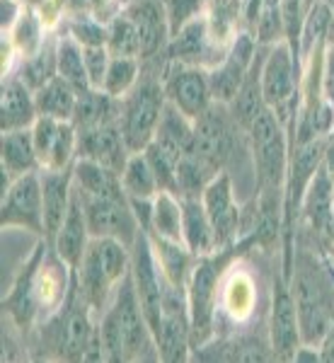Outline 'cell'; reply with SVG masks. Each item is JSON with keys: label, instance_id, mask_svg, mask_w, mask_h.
<instances>
[{"label": "cell", "instance_id": "1", "mask_svg": "<svg viewBox=\"0 0 334 363\" xmlns=\"http://www.w3.org/2000/svg\"><path fill=\"white\" fill-rule=\"evenodd\" d=\"M293 252L286 277L301 327V344L320 349L334 325V279L315 252L306 247Z\"/></svg>", "mask_w": 334, "mask_h": 363}, {"label": "cell", "instance_id": "2", "mask_svg": "<svg viewBox=\"0 0 334 363\" xmlns=\"http://www.w3.org/2000/svg\"><path fill=\"white\" fill-rule=\"evenodd\" d=\"M99 332L109 361H160L155 335L133 291L131 272L99 315Z\"/></svg>", "mask_w": 334, "mask_h": 363}, {"label": "cell", "instance_id": "3", "mask_svg": "<svg viewBox=\"0 0 334 363\" xmlns=\"http://www.w3.org/2000/svg\"><path fill=\"white\" fill-rule=\"evenodd\" d=\"M247 143L255 172V199L284 206L291 157L289 128L281 124L272 109H265L250 126Z\"/></svg>", "mask_w": 334, "mask_h": 363}, {"label": "cell", "instance_id": "4", "mask_svg": "<svg viewBox=\"0 0 334 363\" xmlns=\"http://www.w3.org/2000/svg\"><path fill=\"white\" fill-rule=\"evenodd\" d=\"M131 272V247L114 238H92L75 267V286L97 315L109 306L119 284Z\"/></svg>", "mask_w": 334, "mask_h": 363}, {"label": "cell", "instance_id": "5", "mask_svg": "<svg viewBox=\"0 0 334 363\" xmlns=\"http://www.w3.org/2000/svg\"><path fill=\"white\" fill-rule=\"evenodd\" d=\"M162 66L160 58L145 61L136 87L121 99L119 128L131 153H143L148 148L167 107V95L162 87Z\"/></svg>", "mask_w": 334, "mask_h": 363}, {"label": "cell", "instance_id": "6", "mask_svg": "<svg viewBox=\"0 0 334 363\" xmlns=\"http://www.w3.org/2000/svg\"><path fill=\"white\" fill-rule=\"evenodd\" d=\"M228 250L196 257L191 274L187 279V308L191 322V351L206 349L218 335V303H221V277L230 259Z\"/></svg>", "mask_w": 334, "mask_h": 363}, {"label": "cell", "instance_id": "7", "mask_svg": "<svg viewBox=\"0 0 334 363\" xmlns=\"http://www.w3.org/2000/svg\"><path fill=\"white\" fill-rule=\"evenodd\" d=\"M301 56L291 49L286 39L269 46L262 61V97L267 109L291 131L301 109Z\"/></svg>", "mask_w": 334, "mask_h": 363}, {"label": "cell", "instance_id": "8", "mask_svg": "<svg viewBox=\"0 0 334 363\" xmlns=\"http://www.w3.org/2000/svg\"><path fill=\"white\" fill-rule=\"evenodd\" d=\"M240 136H245V131L235 124L230 107L213 102L206 112L194 119V140L189 153L199 157L213 174H218L228 169L235 157Z\"/></svg>", "mask_w": 334, "mask_h": 363}, {"label": "cell", "instance_id": "9", "mask_svg": "<svg viewBox=\"0 0 334 363\" xmlns=\"http://www.w3.org/2000/svg\"><path fill=\"white\" fill-rule=\"evenodd\" d=\"M260 279L255 267L245 257L230 259L221 277V303H218V325L228 322L233 327H243L255 320L260 310Z\"/></svg>", "mask_w": 334, "mask_h": 363}, {"label": "cell", "instance_id": "10", "mask_svg": "<svg viewBox=\"0 0 334 363\" xmlns=\"http://www.w3.org/2000/svg\"><path fill=\"white\" fill-rule=\"evenodd\" d=\"M267 344L269 354L279 361H293L303 347L301 327H298V315L286 274H274L272 289H269Z\"/></svg>", "mask_w": 334, "mask_h": 363}, {"label": "cell", "instance_id": "11", "mask_svg": "<svg viewBox=\"0 0 334 363\" xmlns=\"http://www.w3.org/2000/svg\"><path fill=\"white\" fill-rule=\"evenodd\" d=\"M153 335H155L160 361L177 363L189 359L191 322H189V308H187V291L174 289L167 281H165V294H162L160 320H157Z\"/></svg>", "mask_w": 334, "mask_h": 363}, {"label": "cell", "instance_id": "12", "mask_svg": "<svg viewBox=\"0 0 334 363\" xmlns=\"http://www.w3.org/2000/svg\"><path fill=\"white\" fill-rule=\"evenodd\" d=\"M204 211H206L211 225H213L216 240L221 250H230L243 235L245 208L240 206V199L235 194V184L228 169L216 174L206 184L201 194Z\"/></svg>", "mask_w": 334, "mask_h": 363}, {"label": "cell", "instance_id": "13", "mask_svg": "<svg viewBox=\"0 0 334 363\" xmlns=\"http://www.w3.org/2000/svg\"><path fill=\"white\" fill-rule=\"evenodd\" d=\"M0 213H3V228H20V230H29L44 238L42 169L22 174L5 186Z\"/></svg>", "mask_w": 334, "mask_h": 363}, {"label": "cell", "instance_id": "14", "mask_svg": "<svg viewBox=\"0 0 334 363\" xmlns=\"http://www.w3.org/2000/svg\"><path fill=\"white\" fill-rule=\"evenodd\" d=\"M162 87H165L167 102L172 107H177L184 116H189L191 121L196 116H201L213 104L208 70L204 68L187 66V63L165 58V66H162Z\"/></svg>", "mask_w": 334, "mask_h": 363}, {"label": "cell", "instance_id": "15", "mask_svg": "<svg viewBox=\"0 0 334 363\" xmlns=\"http://www.w3.org/2000/svg\"><path fill=\"white\" fill-rule=\"evenodd\" d=\"M83 196V194H80ZM87 228L92 238H114L133 247L138 233L143 230L133 213L128 196H83Z\"/></svg>", "mask_w": 334, "mask_h": 363}, {"label": "cell", "instance_id": "16", "mask_svg": "<svg viewBox=\"0 0 334 363\" xmlns=\"http://www.w3.org/2000/svg\"><path fill=\"white\" fill-rule=\"evenodd\" d=\"M262 46L257 44L255 34L250 32H240L233 42L228 56L223 58V63H218L213 70H208V80H211V97L213 102L226 104L230 107L235 102L240 87H243L245 78H247L252 63L257 61Z\"/></svg>", "mask_w": 334, "mask_h": 363}, {"label": "cell", "instance_id": "17", "mask_svg": "<svg viewBox=\"0 0 334 363\" xmlns=\"http://www.w3.org/2000/svg\"><path fill=\"white\" fill-rule=\"evenodd\" d=\"M42 169H70L78 160V128L68 119L39 116L32 126Z\"/></svg>", "mask_w": 334, "mask_h": 363}, {"label": "cell", "instance_id": "18", "mask_svg": "<svg viewBox=\"0 0 334 363\" xmlns=\"http://www.w3.org/2000/svg\"><path fill=\"white\" fill-rule=\"evenodd\" d=\"M230 49H223L221 44L213 42L208 32V22L204 15H199L196 20L187 22L177 34H172L167 44L165 58L169 61H179L187 66H196L204 70H213L223 58L228 56Z\"/></svg>", "mask_w": 334, "mask_h": 363}, {"label": "cell", "instance_id": "19", "mask_svg": "<svg viewBox=\"0 0 334 363\" xmlns=\"http://www.w3.org/2000/svg\"><path fill=\"white\" fill-rule=\"evenodd\" d=\"M128 155H131V150H128L119 124H107V126L87 128V131H78V157L97 160L121 174Z\"/></svg>", "mask_w": 334, "mask_h": 363}, {"label": "cell", "instance_id": "20", "mask_svg": "<svg viewBox=\"0 0 334 363\" xmlns=\"http://www.w3.org/2000/svg\"><path fill=\"white\" fill-rule=\"evenodd\" d=\"M90 228H87V216H85V203L80 191L75 189L73 184V199H70V208L63 218L61 228H58L56 238L51 240V247L56 250V255L61 257L63 262H68L70 267H78L80 259H83L87 245H90Z\"/></svg>", "mask_w": 334, "mask_h": 363}, {"label": "cell", "instance_id": "21", "mask_svg": "<svg viewBox=\"0 0 334 363\" xmlns=\"http://www.w3.org/2000/svg\"><path fill=\"white\" fill-rule=\"evenodd\" d=\"M39 119L34 90L20 75L3 78L0 90V131H17V128H32Z\"/></svg>", "mask_w": 334, "mask_h": 363}, {"label": "cell", "instance_id": "22", "mask_svg": "<svg viewBox=\"0 0 334 363\" xmlns=\"http://www.w3.org/2000/svg\"><path fill=\"white\" fill-rule=\"evenodd\" d=\"M42 191H44V238L46 242H51L70 208V199H73V167L42 169Z\"/></svg>", "mask_w": 334, "mask_h": 363}, {"label": "cell", "instance_id": "23", "mask_svg": "<svg viewBox=\"0 0 334 363\" xmlns=\"http://www.w3.org/2000/svg\"><path fill=\"white\" fill-rule=\"evenodd\" d=\"M298 213L308 220L313 233H327L334 223V177L322 162L318 172L310 179L306 194H303Z\"/></svg>", "mask_w": 334, "mask_h": 363}, {"label": "cell", "instance_id": "24", "mask_svg": "<svg viewBox=\"0 0 334 363\" xmlns=\"http://www.w3.org/2000/svg\"><path fill=\"white\" fill-rule=\"evenodd\" d=\"M0 169H3L5 184L3 189L13 179L22 177L29 172H39V155L34 148L32 128H17V131H5L3 143H0Z\"/></svg>", "mask_w": 334, "mask_h": 363}, {"label": "cell", "instance_id": "25", "mask_svg": "<svg viewBox=\"0 0 334 363\" xmlns=\"http://www.w3.org/2000/svg\"><path fill=\"white\" fill-rule=\"evenodd\" d=\"M148 235L150 250H153V259L160 269L162 279L174 289H187V279L191 274V267L196 262V255L187 247L184 242H172V240H162L157 235Z\"/></svg>", "mask_w": 334, "mask_h": 363}, {"label": "cell", "instance_id": "26", "mask_svg": "<svg viewBox=\"0 0 334 363\" xmlns=\"http://www.w3.org/2000/svg\"><path fill=\"white\" fill-rule=\"evenodd\" d=\"M121 116V99L107 95L104 90H83L78 95V104L73 112V124L78 131H87V128L119 124Z\"/></svg>", "mask_w": 334, "mask_h": 363}, {"label": "cell", "instance_id": "27", "mask_svg": "<svg viewBox=\"0 0 334 363\" xmlns=\"http://www.w3.org/2000/svg\"><path fill=\"white\" fill-rule=\"evenodd\" d=\"M73 184L83 196H124L121 174L97 160H87V157L75 160Z\"/></svg>", "mask_w": 334, "mask_h": 363}, {"label": "cell", "instance_id": "28", "mask_svg": "<svg viewBox=\"0 0 334 363\" xmlns=\"http://www.w3.org/2000/svg\"><path fill=\"white\" fill-rule=\"evenodd\" d=\"M150 235H157L162 240H172V242H184V206H182V196L174 191L160 189L153 199V211H150Z\"/></svg>", "mask_w": 334, "mask_h": 363}, {"label": "cell", "instance_id": "29", "mask_svg": "<svg viewBox=\"0 0 334 363\" xmlns=\"http://www.w3.org/2000/svg\"><path fill=\"white\" fill-rule=\"evenodd\" d=\"M204 17L213 42L223 49H230L235 37L243 32V0H206Z\"/></svg>", "mask_w": 334, "mask_h": 363}, {"label": "cell", "instance_id": "30", "mask_svg": "<svg viewBox=\"0 0 334 363\" xmlns=\"http://www.w3.org/2000/svg\"><path fill=\"white\" fill-rule=\"evenodd\" d=\"M184 206V245L194 252L196 257L213 255L218 252V240H216L213 225H211L206 211H204L201 199H182Z\"/></svg>", "mask_w": 334, "mask_h": 363}, {"label": "cell", "instance_id": "31", "mask_svg": "<svg viewBox=\"0 0 334 363\" xmlns=\"http://www.w3.org/2000/svg\"><path fill=\"white\" fill-rule=\"evenodd\" d=\"M3 34H8V39L13 42L20 61H27V58L37 56L39 51L44 49L46 39H49V32H46L42 17H39V13L34 8H29V5L22 8L20 17L13 22V27L5 29Z\"/></svg>", "mask_w": 334, "mask_h": 363}, {"label": "cell", "instance_id": "32", "mask_svg": "<svg viewBox=\"0 0 334 363\" xmlns=\"http://www.w3.org/2000/svg\"><path fill=\"white\" fill-rule=\"evenodd\" d=\"M121 186L128 201H153L160 191L157 177L150 167L145 153H131L126 160L124 169H121Z\"/></svg>", "mask_w": 334, "mask_h": 363}, {"label": "cell", "instance_id": "33", "mask_svg": "<svg viewBox=\"0 0 334 363\" xmlns=\"http://www.w3.org/2000/svg\"><path fill=\"white\" fill-rule=\"evenodd\" d=\"M78 95L80 92L75 90L68 80H63L61 75H56L54 80H49L44 87H39V90L34 92L37 112H39V116H54V119L73 121Z\"/></svg>", "mask_w": 334, "mask_h": 363}, {"label": "cell", "instance_id": "34", "mask_svg": "<svg viewBox=\"0 0 334 363\" xmlns=\"http://www.w3.org/2000/svg\"><path fill=\"white\" fill-rule=\"evenodd\" d=\"M56 66L58 75L63 80H68L78 92L90 90V78H87L85 68V49L83 44H78L66 32L56 39Z\"/></svg>", "mask_w": 334, "mask_h": 363}, {"label": "cell", "instance_id": "35", "mask_svg": "<svg viewBox=\"0 0 334 363\" xmlns=\"http://www.w3.org/2000/svg\"><path fill=\"white\" fill-rule=\"evenodd\" d=\"M140 73H143V61L128 56H111L102 90L116 99H124L136 87Z\"/></svg>", "mask_w": 334, "mask_h": 363}, {"label": "cell", "instance_id": "36", "mask_svg": "<svg viewBox=\"0 0 334 363\" xmlns=\"http://www.w3.org/2000/svg\"><path fill=\"white\" fill-rule=\"evenodd\" d=\"M56 39L58 37H49L44 44V49L39 51L37 56L27 58V61H20V78L32 87L34 92L39 87H44L49 80H54L58 75V66H56Z\"/></svg>", "mask_w": 334, "mask_h": 363}, {"label": "cell", "instance_id": "37", "mask_svg": "<svg viewBox=\"0 0 334 363\" xmlns=\"http://www.w3.org/2000/svg\"><path fill=\"white\" fill-rule=\"evenodd\" d=\"M107 49L111 56H128V58H138L140 61V39H138L136 25H133V20L126 15V10H121V13L109 22Z\"/></svg>", "mask_w": 334, "mask_h": 363}, {"label": "cell", "instance_id": "38", "mask_svg": "<svg viewBox=\"0 0 334 363\" xmlns=\"http://www.w3.org/2000/svg\"><path fill=\"white\" fill-rule=\"evenodd\" d=\"M66 34L83 46H107L109 39V25L99 22L85 10H78L66 20Z\"/></svg>", "mask_w": 334, "mask_h": 363}, {"label": "cell", "instance_id": "39", "mask_svg": "<svg viewBox=\"0 0 334 363\" xmlns=\"http://www.w3.org/2000/svg\"><path fill=\"white\" fill-rule=\"evenodd\" d=\"M162 3H165L169 34H177L187 22H191V20H196L199 15H204L206 0H162Z\"/></svg>", "mask_w": 334, "mask_h": 363}, {"label": "cell", "instance_id": "40", "mask_svg": "<svg viewBox=\"0 0 334 363\" xmlns=\"http://www.w3.org/2000/svg\"><path fill=\"white\" fill-rule=\"evenodd\" d=\"M85 49V68L87 78H90V87L102 90L104 78H107V68L111 63V54L107 46H83Z\"/></svg>", "mask_w": 334, "mask_h": 363}, {"label": "cell", "instance_id": "41", "mask_svg": "<svg viewBox=\"0 0 334 363\" xmlns=\"http://www.w3.org/2000/svg\"><path fill=\"white\" fill-rule=\"evenodd\" d=\"M325 99L334 107V39L325 51Z\"/></svg>", "mask_w": 334, "mask_h": 363}, {"label": "cell", "instance_id": "42", "mask_svg": "<svg viewBox=\"0 0 334 363\" xmlns=\"http://www.w3.org/2000/svg\"><path fill=\"white\" fill-rule=\"evenodd\" d=\"M262 3L265 0H243V32L255 34L257 20H260L262 13Z\"/></svg>", "mask_w": 334, "mask_h": 363}, {"label": "cell", "instance_id": "43", "mask_svg": "<svg viewBox=\"0 0 334 363\" xmlns=\"http://www.w3.org/2000/svg\"><path fill=\"white\" fill-rule=\"evenodd\" d=\"M322 3L327 5V10H330V15H332V32H330V39H334V0H322Z\"/></svg>", "mask_w": 334, "mask_h": 363}, {"label": "cell", "instance_id": "44", "mask_svg": "<svg viewBox=\"0 0 334 363\" xmlns=\"http://www.w3.org/2000/svg\"><path fill=\"white\" fill-rule=\"evenodd\" d=\"M315 3H318V0H306V8L310 10V8H313V5H315Z\"/></svg>", "mask_w": 334, "mask_h": 363}, {"label": "cell", "instance_id": "45", "mask_svg": "<svg viewBox=\"0 0 334 363\" xmlns=\"http://www.w3.org/2000/svg\"><path fill=\"white\" fill-rule=\"evenodd\" d=\"M330 138L334 140V126H332V133H330Z\"/></svg>", "mask_w": 334, "mask_h": 363}]
</instances>
